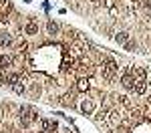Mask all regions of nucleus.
<instances>
[{
  "label": "nucleus",
  "instance_id": "obj_1",
  "mask_svg": "<svg viewBox=\"0 0 151 133\" xmlns=\"http://www.w3.org/2000/svg\"><path fill=\"white\" fill-rule=\"evenodd\" d=\"M117 69H119V67H117L115 59H111V57H105V59H103V67H101V75H103V79L111 81V79L115 77Z\"/></svg>",
  "mask_w": 151,
  "mask_h": 133
},
{
  "label": "nucleus",
  "instance_id": "obj_2",
  "mask_svg": "<svg viewBox=\"0 0 151 133\" xmlns=\"http://www.w3.org/2000/svg\"><path fill=\"white\" fill-rule=\"evenodd\" d=\"M35 119H38V115L35 113V109L28 107V105H24V107L20 109V121H22V125L26 127L30 121H35Z\"/></svg>",
  "mask_w": 151,
  "mask_h": 133
},
{
  "label": "nucleus",
  "instance_id": "obj_3",
  "mask_svg": "<svg viewBox=\"0 0 151 133\" xmlns=\"http://www.w3.org/2000/svg\"><path fill=\"white\" fill-rule=\"evenodd\" d=\"M121 85H123L125 89H129V91H133V89H135V85H137L135 77H133V73H127V75H123V79H121Z\"/></svg>",
  "mask_w": 151,
  "mask_h": 133
},
{
  "label": "nucleus",
  "instance_id": "obj_4",
  "mask_svg": "<svg viewBox=\"0 0 151 133\" xmlns=\"http://www.w3.org/2000/svg\"><path fill=\"white\" fill-rule=\"evenodd\" d=\"M42 129H45V131H57L58 123L55 119H42Z\"/></svg>",
  "mask_w": 151,
  "mask_h": 133
},
{
  "label": "nucleus",
  "instance_id": "obj_5",
  "mask_svg": "<svg viewBox=\"0 0 151 133\" xmlns=\"http://www.w3.org/2000/svg\"><path fill=\"white\" fill-rule=\"evenodd\" d=\"M133 91H135V95H143V93L147 91V83H145V81H137V85H135Z\"/></svg>",
  "mask_w": 151,
  "mask_h": 133
},
{
  "label": "nucleus",
  "instance_id": "obj_6",
  "mask_svg": "<svg viewBox=\"0 0 151 133\" xmlns=\"http://www.w3.org/2000/svg\"><path fill=\"white\" fill-rule=\"evenodd\" d=\"M24 32H26V35H38V24L36 22H28L26 28H24Z\"/></svg>",
  "mask_w": 151,
  "mask_h": 133
},
{
  "label": "nucleus",
  "instance_id": "obj_7",
  "mask_svg": "<svg viewBox=\"0 0 151 133\" xmlns=\"http://www.w3.org/2000/svg\"><path fill=\"white\" fill-rule=\"evenodd\" d=\"M10 65H12L10 55H2V57H0V69H6V67H10Z\"/></svg>",
  "mask_w": 151,
  "mask_h": 133
},
{
  "label": "nucleus",
  "instance_id": "obj_8",
  "mask_svg": "<svg viewBox=\"0 0 151 133\" xmlns=\"http://www.w3.org/2000/svg\"><path fill=\"white\" fill-rule=\"evenodd\" d=\"M115 40L119 42V45H125V42H129V35L121 30V32H117V35H115Z\"/></svg>",
  "mask_w": 151,
  "mask_h": 133
},
{
  "label": "nucleus",
  "instance_id": "obj_9",
  "mask_svg": "<svg viewBox=\"0 0 151 133\" xmlns=\"http://www.w3.org/2000/svg\"><path fill=\"white\" fill-rule=\"evenodd\" d=\"M81 111H83V113H87V115H89V113L93 111V103L85 99V101H83V103H81Z\"/></svg>",
  "mask_w": 151,
  "mask_h": 133
},
{
  "label": "nucleus",
  "instance_id": "obj_10",
  "mask_svg": "<svg viewBox=\"0 0 151 133\" xmlns=\"http://www.w3.org/2000/svg\"><path fill=\"white\" fill-rule=\"evenodd\" d=\"M47 30H48V35H57V32H58V24L55 22V20H48Z\"/></svg>",
  "mask_w": 151,
  "mask_h": 133
},
{
  "label": "nucleus",
  "instance_id": "obj_11",
  "mask_svg": "<svg viewBox=\"0 0 151 133\" xmlns=\"http://www.w3.org/2000/svg\"><path fill=\"white\" fill-rule=\"evenodd\" d=\"M63 105H67V107H73V105H75V99H73V95H65L63 97Z\"/></svg>",
  "mask_w": 151,
  "mask_h": 133
},
{
  "label": "nucleus",
  "instance_id": "obj_12",
  "mask_svg": "<svg viewBox=\"0 0 151 133\" xmlns=\"http://www.w3.org/2000/svg\"><path fill=\"white\" fill-rule=\"evenodd\" d=\"M77 89H79V91H87V89H89V81H87V79H81L79 85H77Z\"/></svg>",
  "mask_w": 151,
  "mask_h": 133
},
{
  "label": "nucleus",
  "instance_id": "obj_13",
  "mask_svg": "<svg viewBox=\"0 0 151 133\" xmlns=\"http://www.w3.org/2000/svg\"><path fill=\"white\" fill-rule=\"evenodd\" d=\"M0 45H2V47L10 45V35H6V32H4V35H0Z\"/></svg>",
  "mask_w": 151,
  "mask_h": 133
},
{
  "label": "nucleus",
  "instance_id": "obj_14",
  "mask_svg": "<svg viewBox=\"0 0 151 133\" xmlns=\"http://www.w3.org/2000/svg\"><path fill=\"white\" fill-rule=\"evenodd\" d=\"M12 89H14V93H18V95H22V93H24V85L22 83H16Z\"/></svg>",
  "mask_w": 151,
  "mask_h": 133
},
{
  "label": "nucleus",
  "instance_id": "obj_15",
  "mask_svg": "<svg viewBox=\"0 0 151 133\" xmlns=\"http://www.w3.org/2000/svg\"><path fill=\"white\" fill-rule=\"evenodd\" d=\"M123 47H125V50H137V45L135 42H125Z\"/></svg>",
  "mask_w": 151,
  "mask_h": 133
},
{
  "label": "nucleus",
  "instance_id": "obj_16",
  "mask_svg": "<svg viewBox=\"0 0 151 133\" xmlns=\"http://www.w3.org/2000/svg\"><path fill=\"white\" fill-rule=\"evenodd\" d=\"M0 2H4V0H0Z\"/></svg>",
  "mask_w": 151,
  "mask_h": 133
}]
</instances>
